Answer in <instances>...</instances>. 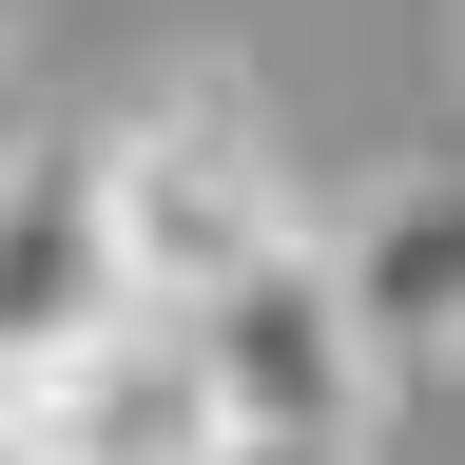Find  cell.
<instances>
[{
    "instance_id": "3",
    "label": "cell",
    "mask_w": 465,
    "mask_h": 465,
    "mask_svg": "<svg viewBox=\"0 0 465 465\" xmlns=\"http://www.w3.org/2000/svg\"><path fill=\"white\" fill-rule=\"evenodd\" d=\"M116 311H136V291H116L97 136H20V155H0V369H39V349H78Z\"/></svg>"
},
{
    "instance_id": "1",
    "label": "cell",
    "mask_w": 465,
    "mask_h": 465,
    "mask_svg": "<svg viewBox=\"0 0 465 465\" xmlns=\"http://www.w3.org/2000/svg\"><path fill=\"white\" fill-rule=\"evenodd\" d=\"M97 213H116V291H136V311H194V291H232L272 232H311L232 58H174L155 97L97 116Z\"/></svg>"
},
{
    "instance_id": "4",
    "label": "cell",
    "mask_w": 465,
    "mask_h": 465,
    "mask_svg": "<svg viewBox=\"0 0 465 465\" xmlns=\"http://www.w3.org/2000/svg\"><path fill=\"white\" fill-rule=\"evenodd\" d=\"M330 272H349V311H369L388 388H407V369H465V155L388 174V194L330 232Z\"/></svg>"
},
{
    "instance_id": "2",
    "label": "cell",
    "mask_w": 465,
    "mask_h": 465,
    "mask_svg": "<svg viewBox=\"0 0 465 465\" xmlns=\"http://www.w3.org/2000/svg\"><path fill=\"white\" fill-rule=\"evenodd\" d=\"M194 388H213V427H272V446H369V407H388V349L369 311H349V272H330V232H272L232 291H194Z\"/></svg>"
},
{
    "instance_id": "5",
    "label": "cell",
    "mask_w": 465,
    "mask_h": 465,
    "mask_svg": "<svg viewBox=\"0 0 465 465\" xmlns=\"http://www.w3.org/2000/svg\"><path fill=\"white\" fill-rule=\"evenodd\" d=\"M194 465H369V446H272V427H213Z\"/></svg>"
}]
</instances>
